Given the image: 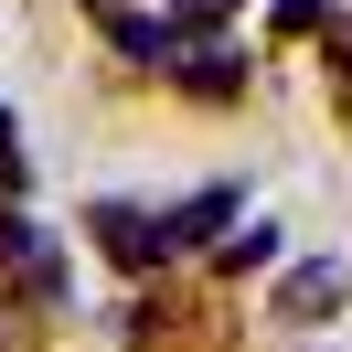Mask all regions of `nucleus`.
<instances>
[{"label": "nucleus", "mask_w": 352, "mask_h": 352, "mask_svg": "<svg viewBox=\"0 0 352 352\" xmlns=\"http://www.w3.org/2000/svg\"><path fill=\"white\" fill-rule=\"evenodd\" d=\"M342 288H352L342 256H299V267L278 278V320H331V309H342Z\"/></svg>", "instance_id": "nucleus-4"}, {"label": "nucleus", "mask_w": 352, "mask_h": 352, "mask_svg": "<svg viewBox=\"0 0 352 352\" xmlns=\"http://www.w3.org/2000/svg\"><path fill=\"white\" fill-rule=\"evenodd\" d=\"M171 22H182V32H224V22H235V0H171Z\"/></svg>", "instance_id": "nucleus-8"}, {"label": "nucleus", "mask_w": 352, "mask_h": 352, "mask_svg": "<svg viewBox=\"0 0 352 352\" xmlns=\"http://www.w3.org/2000/svg\"><path fill=\"white\" fill-rule=\"evenodd\" d=\"M171 75H182V86H192V96H245V54H235V43H214V32H203V43L182 54Z\"/></svg>", "instance_id": "nucleus-6"}, {"label": "nucleus", "mask_w": 352, "mask_h": 352, "mask_svg": "<svg viewBox=\"0 0 352 352\" xmlns=\"http://www.w3.org/2000/svg\"><path fill=\"white\" fill-rule=\"evenodd\" d=\"M96 11H118V0H96Z\"/></svg>", "instance_id": "nucleus-10"}, {"label": "nucleus", "mask_w": 352, "mask_h": 352, "mask_svg": "<svg viewBox=\"0 0 352 352\" xmlns=\"http://www.w3.org/2000/svg\"><path fill=\"white\" fill-rule=\"evenodd\" d=\"M96 235H107V256H118V267H139V278L171 256V245H160V224H139V203H96Z\"/></svg>", "instance_id": "nucleus-5"}, {"label": "nucleus", "mask_w": 352, "mask_h": 352, "mask_svg": "<svg viewBox=\"0 0 352 352\" xmlns=\"http://www.w3.org/2000/svg\"><path fill=\"white\" fill-rule=\"evenodd\" d=\"M278 245H288L278 224H235V235H224L214 256H224V278H256V267H278Z\"/></svg>", "instance_id": "nucleus-7"}, {"label": "nucleus", "mask_w": 352, "mask_h": 352, "mask_svg": "<svg viewBox=\"0 0 352 352\" xmlns=\"http://www.w3.org/2000/svg\"><path fill=\"white\" fill-rule=\"evenodd\" d=\"M309 22H331V0H278V32H309Z\"/></svg>", "instance_id": "nucleus-9"}, {"label": "nucleus", "mask_w": 352, "mask_h": 352, "mask_svg": "<svg viewBox=\"0 0 352 352\" xmlns=\"http://www.w3.org/2000/svg\"><path fill=\"white\" fill-rule=\"evenodd\" d=\"M235 214H245V182H203L192 203H171V214H160V245H171V256L224 245V235H235Z\"/></svg>", "instance_id": "nucleus-2"}, {"label": "nucleus", "mask_w": 352, "mask_h": 352, "mask_svg": "<svg viewBox=\"0 0 352 352\" xmlns=\"http://www.w3.org/2000/svg\"><path fill=\"white\" fill-rule=\"evenodd\" d=\"M107 43L129 54V65H182V54H192L203 32H182L171 11H107Z\"/></svg>", "instance_id": "nucleus-3"}, {"label": "nucleus", "mask_w": 352, "mask_h": 352, "mask_svg": "<svg viewBox=\"0 0 352 352\" xmlns=\"http://www.w3.org/2000/svg\"><path fill=\"white\" fill-rule=\"evenodd\" d=\"M0 267H11V278H22V299H43V309L75 299V256H65L32 214H0Z\"/></svg>", "instance_id": "nucleus-1"}]
</instances>
